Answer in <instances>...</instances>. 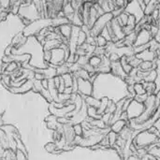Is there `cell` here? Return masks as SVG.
I'll return each instance as SVG.
<instances>
[{
	"label": "cell",
	"mask_w": 160,
	"mask_h": 160,
	"mask_svg": "<svg viewBox=\"0 0 160 160\" xmlns=\"http://www.w3.org/2000/svg\"><path fill=\"white\" fill-rule=\"evenodd\" d=\"M145 111V106L142 103H139L136 100H132L130 105L128 106V110H127V114H128V118L129 121L132 120H136L137 118H139L140 116H142V114Z\"/></svg>",
	"instance_id": "obj_1"
},
{
	"label": "cell",
	"mask_w": 160,
	"mask_h": 160,
	"mask_svg": "<svg viewBox=\"0 0 160 160\" xmlns=\"http://www.w3.org/2000/svg\"><path fill=\"white\" fill-rule=\"evenodd\" d=\"M78 82V94H80L82 98L91 97L94 93V84L89 80H82L77 79Z\"/></svg>",
	"instance_id": "obj_2"
},
{
	"label": "cell",
	"mask_w": 160,
	"mask_h": 160,
	"mask_svg": "<svg viewBox=\"0 0 160 160\" xmlns=\"http://www.w3.org/2000/svg\"><path fill=\"white\" fill-rule=\"evenodd\" d=\"M66 63L65 60V52L64 50L60 48H56L52 51V60L49 64V66H52L53 68H58Z\"/></svg>",
	"instance_id": "obj_3"
},
{
	"label": "cell",
	"mask_w": 160,
	"mask_h": 160,
	"mask_svg": "<svg viewBox=\"0 0 160 160\" xmlns=\"http://www.w3.org/2000/svg\"><path fill=\"white\" fill-rule=\"evenodd\" d=\"M153 39H154V38H153L150 31L145 30V29H142V31L137 35V38H136V41L134 43L133 48H138V47L149 44Z\"/></svg>",
	"instance_id": "obj_4"
},
{
	"label": "cell",
	"mask_w": 160,
	"mask_h": 160,
	"mask_svg": "<svg viewBox=\"0 0 160 160\" xmlns=\"http://www.w3.org/2000/svg\"><path fill=\"white\" fill-rule=\"evenodd\" d=\"M136 57L139 58L140 60H142V62H153L155 60H157L156 54L154 52H151L149 49L145 50L138 54H136Z\"/></svg>",
	"instance_id": "obj_5"
},
{
	"label": "cell",
	"mask_w": 160,
	"mask_h": 160,
	"mask_svg": "<svg viewBox=\"0 0 160 160\" xmlns=\"http://www.w3.org/2000/svg\"><path fill=\"white\" fill-rule=\"evenodd\" d=\"M128 121H125V120H122V119H119L118 121H116L113 125L111 126V130L116 134H120L121 131L128 126Z\"/></svg>",
	"instance_id": "obj_6"
},
{
	"label": "cell",
	"mask_w": 160,
	"mask_h": 160,
	"mask_svg": "<svg viewBox=\"0 0 160 160\" xmlns=\"http://www.w3.org/2000/svg\"><path fill=\"white\" fill-rule=\"evenodd\" d=\"M59 30H60L61 36L69 40L70 36H71V32H72V24L67 23V24L61 25V26H59Z\"/></svg>",
	"instance_id": "obj_7"
},
{
	"label": "cell",
	"mask_w": 160,
	"mask_h": 160,
	"mask_svg": "<svg viewBox=\"0 0 160 160\" xmlns=\"http://www.w3.org/2000/svg\"><path fill=\"white\" fill-rule=\"evenodd\" d=\"M83 99H84V103L88 107H95V108L98 109L99 106H100V99H98L93 96L85 97V98H83Z\"/></svg>",
	"instance_id": "obj_8"
},
{
	"label": "cell",
	"mask_w": 160,
	"mask_h": 160,
	"mask_svg": "<svg viewBox=\"0 0 160 160\" xmlns=\"http://www.w3.org/2000/svg\"><path fill=\"white\" fill-rule=\"evenodd\" d=\"M143 86L145 88L146 94L148 96H152V95H157V84L156 82H142Z\"/></svg>",
	"instance_id": "obj_9"
},
{
	"label": "cell",
	"mask_w": 160,
	"mask_h": 160,
	"mask_svg": "<svg viewBox=\"0 0 160 160\" xmlns=\"http://www.w3.org/2000/svg\"><path fill=\"white\" fill-rule=\"evenodd\" d=\"M102 63V57H99V56H97V55H92L89 57V60H88V64L93 67L95 69L98 68L100 67Z\"/></svg>",
	"instance_id": "obj_10"
},
{
	"label": "cell",
	"mask_w": 160,
	"mask_h": 160,
	"mask_svg": "<svg viewBox=\"0 0 160 160\" xmlns=\"http://www.w3.org/2000/svg\"><path fill=\"white\" fill-rule=\"evenodd\" d=\"M63 81H64V83H65V86L66 87H72L73 85V82H74V76L73 74L71 73H67L63 76H61Z\"/></svg>",
	"instance_id": "obj_11"
},
{
	"label": "cell",
	"mask_w": 160,
	"mask_h": 160,
	"mask_svg": "<svg viewBox=\"0 0 160 160\" xmlns=\"http://www.w3.org/2000/svg\"><path fill=\"white\" fill-rule=\"evenodd\" d=\"M158 2V1H150L149 5L146 6L145 11H144V15H145V16H151V15H152L153 11L157 8Z\"/></svg>",
	"instance_id": "obj_12"
},
{
	"label": "cell",
	"mask_w": 160,
	"mask_h": 160,
	"mask_svg": "<svg viewBox=\"0 0 160 160\" xmlns=\"http://www.w3.org/2000/svg\"><path fill=\"white\" fill-rule=\"evenodd\" d=\"M134 91H135V95L136 96H142L146 94L145 88L143 86L142 82H137L134 84Z\"/></svg>",
	"instance_id": "obj_13"
},
{
	"label": "cell",
	"mask_w": 160,
	"mask_h": 160,
	"mask_svg": "<svg viewBox=\"0 0 160 160\" xmlns=\"http://www.w3.org/2000/svg\"><path fill=\"white\" fill-rule=\"evenodd\" d=\"M158 79V72H157V69H154V70H151L149 71L147 77L144 79L143 82H156Z\"/></svg>",
	"instance_id": "obj_14"
},
{
	"label": "cell",
	"mask_w": 160,
	"mask_h": 160,
	"mask_svg": "<svg viewBox=\"0 0 160 160\" xmlns=\"http://www.w3.org/2000/svg\"><path fill=\"white\" fill-rule=\"evenodd\" d=\"M128 16H129V14H128L126 11H124L118 18H116L117 19V22H118V23L122 26V27H124V26H126L127 24H128Z\"/></svg>",
	"instance_id": "obj_15"
},
{
	"label": "cell",
	"mask_w": 160,
	"mask_h": 160,
	"mask_svg": "<svg viewBox=\"0 0 160 160\" xmlns=\"http://www.w3.org/2000/svg\"><path fill=\"white\" fill-rule=\"evenodd\" d=\"M108 41L105 38H103L102 36H98L96 38V45L97 47H99V48H106L107 45H108Z\"/></svg>",
	"instance_id": "obj_16"
},
{
	"label": "cell",
	"mask_w": 160,
	"mask_h": 160,
	"mask_svg": "<svg viewBox=\"0 0 160 160\" xmlns=\"http://www.w3.org/2000/svg\"><path fill=\"white\" fill-rule=\"evenodd\" d=\"M118 137H119V135H118V134H116V133H114V132H112V130H111V131L108 133V135H107V138L109 139V142H110L111 148H112L113 145H115V143H116V141H117Z\"/></svg>",
	"instance_id": "obj_17"
},
{
	"label": "cell",
	"mask_w": 160,
	"mask_h": 160,
	"mask_svg": "<svg viewBox=\"0 0 160 160\" xmlns=\"http://www.w3.org/2000/svg\"><path fill=\"white\" fill-rule=\"evenodd\" d=\"M86 39H87V35L81 30V32L79 33V36H78V39H77L78 47H80V46L83 45L84 43H86Z\"/></svg>",
	"instance_id": "obj_18"
},
{
	"label": "cell",
	"mask_w": 160,
	"mask_h": 160,
	"mask_svg": "<svg viewBox=\"0 0 160 160\" xmlns=\"http://www.w3.org/2000/svg\"><path fill=\"white\" fill-rule=\"evenodd\" d=\"M44 149L47 153H50V154H52L56 149H57V146L55 144V142H47L45 145H44Z\"/></svg>",
	"instance_id": "obj_19"
},
{
	"label": "cell",
	"mask_w": 160,
	"mask_h": 160,
	"mask_svg": "<svg viewBox=\"0 0 160 160\" xmlns=\"http://www.w3.org/2000/svg\"><path fill=\"white\" fill-rule=\"evenodd\" d=\"M39 94L41 95L42 98H44V99H45L49 104L52 103V96H51V94H50V92H49L48 89H44V88H43Z\"/></svg>",
	"instance_id": "obj_20"
},
{
	"label": "cell",
	"mask_w": 160,
	"mask_h": 160,
	"mask_svg": "<svg viewBox=\"0 0 160 160\" xmlns=\"http://www.w3.org/2000/svg\"><path fill=\"white\" fill-rule=\"evenodd\" d=\"M73 131H74V134L75 136H78V137H82L83 135V128L82 127L81 124H76V125H73Z\"/></svg>",
	"instance_id": "obj_21"
},
{
	"label": "cell",
	"mask_w": 160,
	"mask_h": 160,
	"mask_svg": "<svg viewBox=\"0 0 160 160\" xmlns=\"http://www.w3.org/2000/svg\"><path fill=\"white\" fill-rule=\"evenodd\" d=\"M127 25L131 27V28H133V29H135V27L137 25V19L135 18V16H133V15H129L128 16V24Z\"/></svg>",
	"instance_id": "obj_22"
},
{
	"label": "cell",
	"mask_w": 160,
	"mask_h": 160,
	"mask_svg": "<svg viewBox=\"0 0 160 160\" xmlns=\"http://www.w3.org/2000/svg\"><path fill=\"white\" fill-rule=\"evenodd\" d=\"M51 60H52V51H43V62L49 65Z\"/></svg>",
	"instance_id": "obj_23"
},
{
	"label": "cell",
	"mask_w": 160,
	"mask_h": 160,
	"mask_svg": "<svg viewBox=\"0 0 160 160\" xmlns=\"http://www.w3.org/2000/svg\"><path fill=\"white\" fill-rule=\"evenodd\" d=\"M109 60L111 61V63H116V62H120V59L121 57L115 52H112L110 55H109Z\"/></svg>",
	"instance_id": "obj_24"
},
{
	"label": "cell",
	"mask_w": 160,
	"mask_h": 160,
	"mask_svg": "<svg viewBox=\"0 0 160 160\" xmlns=\"http://www.w3.org/2000/svg\"><path fill=\"white\" fill-rule=\"evenodd\" d=\"M88 60H89L88 56H80L77 61V64H79L82 68H83L86 64H88Z\"/></svg>",
	"instance_id": "obj_25"
},
{
	"label": "cell",
	"mask_w": 160,
	"mask_h": 160,
	"mask_svg": "<svg viewBox=\"0 0 160 160\" xmlns=\"http://www.w3.org/2000/svg\"><path fill=\"white\" fill-rule=\"evenodd\" d=\"M147 98H148V95L147 94L142 95V96H135L134 97V100H136L139 103H142V104H144V102L146 101Z\"/></svg>",
	"instance_id": "obj_26"
},
{
	"label": "cell",
	"mask_w": 160,
	"mask_h": 160,
	"mask_svg": "<svg viewBox=\"0 0 160 160\" xmlns=\"http://www.w3.org/2000/svg\"><path fill=\"white\" fill-rule=\"evenodd\" d=\"M45 122L46 123H54L57 122V117L53 114H49L48 116L45 117Z\"/></svg>",
	"instance_id": "obj_27"
},
{
	"label": "cell",
	"mask_w": 160,
	"mask_h": 160,
	"mask_svg": "<svg viewBox=\"0 0 160 160\" xmlns=\"http://www.w3.org/2000/svg\"><path fill=\"white\" fill-rule=\"evenodd\" d=\"M12 49H13V46H12L11 44L7 45V48L5 49L4 55H6V56H10V55L12 54Z\"/></svg>",
	"instance_id": "obj_28"
},
{
	"label": "cell",
	"mask_w": 160,
	"mask_h": 160,
	"mask_svg": "<svg viewBox=\"0 0 160 160\" xmlns=\"http://www.w3.org/2000/svg\"><path fill=\"white\" fill-rule=\"evenodd\" d=\"M41 84H42V87L44 89H48V87H49V81H48V79H44L43 81H41Z\"/></svg>",
	"instance_id": "obj_29"
},
{
	"label": "cell",
	"mask_w": 160,
	"mask_h": 160,
	"mask_svg": "<svg viewBox=\"0 0 160 160\" xmlns=\"http://www.w3.org/2000/svg\"><path fill=\"white\" fill-rule=\"evenodd\" d=\"M138 3H139V5H140V7H141L142 10L144 12V11H145V8H146V5H145V3H144V0L138 1Z\"/></svg>",
	"instance_id": "obj_30"
},
{
	"label": "cell",
	"mask_w": 160,
	"mask_h": 160,
	"mask_svg": "<svg viewBox=\"0 0 160 160\" xmlns=\"http://www.w3.org/2000/svg\"><path fill=\"white\" fill-rule=\"evenodd\" d=\"M154 39H155L158 43H160V30H159V32L158 33V35L154 38Z\"/></svg>",
	"instance_id": "obj_31"
},
{
	"label": "cell",
	"mask_w": 160,
	"mask_h": 160,
	"mask_svg": "<svg viewBox=\"0 0 160 160\" xmlns=\"http://www.w3.org/2000/svg\"><path fill=\"white\" fill-rule=\"evenodd\" d=\"M156 160H158V159H156Z\"/></svg>",
	"instance_id": "obj_32"
}]
</instances>
